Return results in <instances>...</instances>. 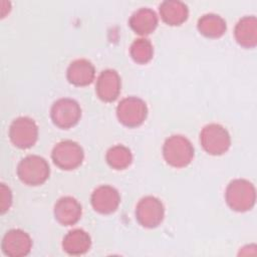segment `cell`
I'll use <instances>...</instances> for the list:
<instances>
[{
    "label": "cell",
    "mask_w": 257,
    "mask_h": 257,
    "mask_svg": "<svg viewBox=\"0 0 257 257\" xmlns=\"http://www.w3.org/2000/svg\"><path fill=\"white\" fill-rule=\"evenodd\" d=\"M228 206L238 212L250 210L256 201L254 185L245 179H235L229 183L225 193Z\"/></svg>",
    "instance_id": "cell-1"
},
{
    "label": "cell",
    "mask_w": 257,
    "mask_h": 257,
    "mask_svg": "<svg viewBox=\"0 0 257 257\" xmlns=\"http://www.w3.org/2000/svg\"><path fill=\"white\" fill-rule=\"evenodd\" d=\"M163 156L170 166L183 168L192 162L194 158V147L184 136L173 135L164 143Z\"/></svg>",
    "instance_id": "cell-2"
},
{
    "label": "cell",
    "mask_w": 257,
    "mask_h": 257,
    "mask_svg": "<svg viewBox=\"0 0 257 257\" xmlns=\"http://www.w3.org/2000/svg\"><path fill=\"white\" fill-rule=\"evenodd\" d=\"M50 169L47 161L37 155L23 158L17 166V176L20 181L29 186L43 184L49 177Z\"/></svg>",
    "instance_id": "cell-3"
},
{
    "label": "cell",
    "mask_w": 257,
    "mask_h": 257,
    "mask_svg": "<svg viewBox=\"0 0 257 257\" xmlns=\"http://www.w3.org/2000/svg\"><path fill=\"white\" fill-rule=\"evenodd\" d=\"M200 142L203 149L210 155L219 156L228 151L231 138L228 131L219 123H209L200 133Z\"/></svg>",
    "instance_id": "cell-4"
},
{
    "label": "cell",
    "mask_w": 257,
    "mask_h": 257,
    "mask_svg": "<svg viewBox=\"0 0 257 257\" xmlns=\"http://www.w3.org/2000/svg\"><path fill=\"white\" fill-rule=\"evenodd\" d=\"M53 163L62 170H73L79 167L83 161L84 153L76 142L65 140L57 143L51 153Z\"/></svg>",
    "instance_id": "cell-5"
},
{
    "label": "cell",
    "mask_w": 257,
    "mask_h": 257,
    "mask_svg": "<svg viewBox=\"0 0 257 257\" xmlns=\"http://www.w3.org/2000/svg\"><path fill=\"white\" fill-rule=\"evenodd\" d=\"M9 138L12 144L19 149L31 148L38 139V126L32 118L19 116L9 126Z\"/></svg>",
    "instance_id": "cell-6"
},
{
    "label": "cell",
    "mask_w": 257,
    "mask_h": 257,
    "mask_svg": "<svg viewBox=\"0 0 257 257\" xmlns=\"http://www.w3.org/2000/svg\"><path fill=\"white\" fill-rule=\"evenodd\" d=\"M50 116L53 123L58 127L69 128L78 122L81 108L78 102L72 98H59L52 104Z\"/></svg>",
    "instance_id": "cell-7"
},
{
    "label": "cell",
    "mask_w": 257,
    "mask_h": 257,
    "mask_svg": "<svg viewBox=\"0 0 257 257\" xmlns=\"http://www.w3.org/2000/svg\"><path fill=\"white\" fill-rule=\"evenodd\" d=\"M148 114L146 102L137 96H128L119 101L116 107L118 120L130 127H135L144 122Z\"/></svg>",
    "instance_id": "cell-8"
},
{
    "label": "cell",
    "mask_w": 257,
    "mask_h": 257,
    "mask_svg": "<svg viewBox=\"0 0 257 257\" xmlns=\"http://www.w3.org/2000/svg\"><path fill=\"white\" fill-rule=\"evenodd\" d=\"M165 216V208L160 199L154 196L142 198L136 208L137 221L146 228L159 226Z\"/></svg>",
    "instance_id": "cell-9"
},
{
    "label": "cell",
    "mask_w": 257,
    "mask_h": 257,
    "mask_svg": "<svg viewBox=\"0 0 257 257\" xmlns=\"http://www.w3.org/2000/svg\"><path fill=\"white\" fill-rule=\"evenodd\" d=\"M32 248L30 236L21 229H11L4 235L1 242L3 253L10 257H23L29 254Z\"/></svg>",
    "instance_id": "cell-10"
},
{
    "label": "cell",
    "mask_w": 257,
    "mask_h": 257,
    "mask_svg": "<svg viewBox=\"0 0 257 257\" xmlns=\"http://www.w3.org/2000/svg\"><path fill=\"white\" fill-rule=\"evenodd\" d=\"M90 202L96 212L110 214L117 209L120 203V196L118 191L112 186L101 185L92 192Z\"/></svg>",
    "instance_id": "cell-11"
},
{
    "label": "cell",
    "mask_w": 257,
    "mask_h": 257,
    "mask_svg": "<svg viewBox=\"0 0 257 257\" xmlns=\"http://www.w3.org/2000/svg\"><path fill=\"white\" fill-rule=\"evenodd\" d=\"M120 77L114 69H105L96 79L95 91L97 96L106 102L116 99L120 92Z\"/></svg>",
    "instance_id": "cell-12"
},
{
    "label": "cell",
    "mask_w": 257,
    "mask_h": 257,
    "mask_svg": "<svg viewBox=\"0 0 257 257\" xmlns=\"http://www.w3.org/2000/svg\"><path fill=\"white\" fill-rule=\"evenodd\" d=\"M54 217L64 226L74 225L81 217L80 203L73 197L65 196L58 199L54 205Z\"/></svg>",
    "instance_id": "cell-13"
},
{
    "label": "cell",
    "mask_w": 257,
    "mask_h": 257,
    "mask_svg": "<svg viewBox=\"0 0 257 257\" xmlns=\"http://www.w3.org/2000/svg\"><path fill=\"white\" fill-rule=\"evenodd\" d=\"M66 76L70 83L76 86H85L94 79L95 69L89 60L79 58L68 65Z\"/></svg>",
    "instance_id": "cell-14"
},
{
    "label": "cell",
    "mask_w": 257,
    "mask_h": 257,
    "mask_svg": "<svg viewBox=\"0 0 257 257\" xmlns=\"http://www.w3.org/2000/svg\"><path fill=\"white\" fill-rule=\"evenodd\" d=\"M236 41L245 48H253L257 44V20L253 15L244 16L234 29Z\"/></svg>",
    "instance_id": "cell-15"
},
{
    "label": "cell",
    "mask_w": 257,
    "mask_h": 257,
    "mask_svg": "<svg viewBox=\"0 0 257 257\" xmlns=\"http://www.w3.org/2000/svg\"><path fill=\"white\" fill-rule=\"evenodd\" d=\"M128 24L136 33L140 35H148L157 28L158 16L153 9L142 7L132 14Z\"/></svg>",
    "instance_id": "cell-16"
},
{
    "label": "cell",
    "mask_w": 257,
    "mask_h": 257,
    "mask_svg": "<svg viewBox=\"0 0 257 257\" xmlns=\"http://www.w3.org/2000/svg\"><path fill=\"white\" fill-rule=\"evenodd\" d=\"M91 245V239L87 232L82 229L69 231L63 238L62 248L70 255H81L86 253Z\"/></svg>",
    "instance_id": "cell-17"
},
{
    "label": "cell",
    "mask_w": 257,
    "mask_h": 257,
    "mask_svg": "<svg viewBox=\"0 0 257 257\" xmlns=\"http://www.w3.org/2000/svg\"><path fill=\"white\" fill-rule=\"evenodd\" d=\"M162 19L169 25H180L187 20L188 6L180 0H166L160 5Z\"/></svg>",
    "instance_id": "cell-18"
},
{
    "label": "cell",
    "mask_w": 257,
    "mask_h": 257,
    "mask_svg": "<svg viewBox=\"0 0 257 257\" xmlns=\"http://www.w3.org/2000/svg\"><path fill=\"white\" fill-rule=\"evenodd\" d=\"M197 27L200 33L206 37L218 38L225 33L227 25L222 16L215 13H207L199 18Z\"/></svg>",
    "instance_id": "cell-19"
},
{
    "label": "cell",
    "mask_w": 257,
    "mask_h": 257,
    "mask_svg": "<svg viewBox=\"0 0 257 257\" xmlns=\"http://www.w3.org/2000/svg\"><path fill=\"white\" fill-rule=\"evenodd\" d=\"M105 159L107 164L115 170L127 168L133 161V155L128 148L123 145H115L106 152Z\"/></svg>",
    "instance_id": "cell-20"
},
{
    "label": "cell",
    "mask_w": 257,
    "mask_h": 257,
    "mask_svg": "<svg viewBox=\"0 0 257 257\" xmlns=\"http://www.w3.org/2000/svg\"><path fill=\"white\" fill-rule=\"evenodd\" d=\"M132 58L138 63L149 62L154 54V47L152 42L147 38L136 39L130 48Z\"/></svg>",
    "instance_id": "cell-21"
},
{
    "label": "cell",
    "mask_w": 257,
    "mask_h": 257,
    "mask_svg": "<svg viewBox=\"0 0 257 257\" xmlns=\"http://www.w3.org/2000/svg\"><path fill=\"white\" fill-rule=\"evenodd\" d=\"M12 204V193L9 187L5 184L0 185V211L4 214L6 211L9 210Z\"/></svg>",
    "instance_id": "cell-22"
}]
</instances>
